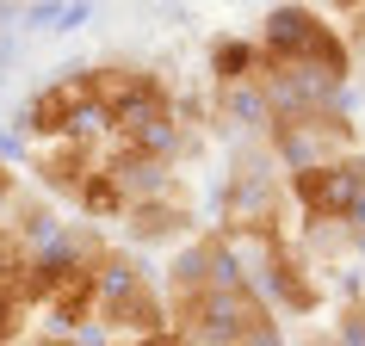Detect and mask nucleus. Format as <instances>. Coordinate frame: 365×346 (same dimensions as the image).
<instances>
[{"label": "nucleus", "mask_w": 365, "mask_h": 346, "mask_svg": "<svg viewBox=\"0 0 365 346\" xmlns=\"http://www.w3.org/2000/svg\"><path fill=\"white\" fill-rule=\"evenodd\" d=\"M260 75V43L248 38H217L211 43V80L217 87H248Z\"/></svg>", "instance_id": "20e7f679"}, {"label": "nucleus", "mask_w": 365, "mask_h": 346, "mask_svg": "<svg viewBox=\"0 0 365 346\" xmlns=\"http://www.w3.org/2000/svg\"><path fill=\"white\" fill-rule=\"evenodd\" d=\"M93 327L99 340H149V334H168L173 327V309H168V290L155 285L143 260L130 248H112L99 260V309H93Z\"/></svg>", "instance_id": "f257e3e1"}, {"label": "nucleus", "mask_w": 365, "mask_h": 346, "mask_svg": "<svg viewBox=\"0 0 365 346\" xmlns=\"http://www.w3.org/2000/svg\"><path fill=\"white\" fill-rule=\"evenodd\" d=\"M334 340L341 346H365V290H353V297H341L334 303Z\"/></svg>", "instance_id": "39448f33"}, {"label": "nucleus", "mask_w": 365, "mask_h": 346, "mask_svg": "<svg viewBox=\"0 0 365 346\" xmlns=\"http://www.w3.org/2000/svg\"><path fill=\"white\" fill-rule=\"evenodd\" d=\"M291 346H341V340H334V327H304Z\"/></svg>", "instance_id": "423d86ee"}, {"label": "nucleus", "mask_w": 365, "mask_h": 346, "mask_svg": "<svg viewBox=\"0 0 365 346\" xmlns=\"http://www.w3.org/2000/svg\"><path fill=\"white\" fill-rule=\"evenodd\" d=\"M124 235H130V248H180V241H192V204L180 192L168 198H143L124 211Z\"/></svg>", "instance_id": "7ed1b4c3"}, {"label": "nucleus", "mask_w": 365, "mask_h": 346, "mask_svg": "<svg viewBox=\"0 0 365 346\" xmlns=\"http://www.w3.org/2000/svg\"><path fill=\"white\" fill-rule=\"evenodd\" d=\"M81 346H87V340H81ZM99 346H118V340H99Z\"/></svg>", "instance_id": "0eeeda50"}, {"label": "nucleus", "mask_w": 365, "mask_h": 346, "mask_svg": "<svg viewBox=\"0 0 365 346\" xmlns=\"http://www.w3.org/2000/svg\"><path fill=\"white\" fill-rule=\"evenodd\" d=\"M260 50H267L272 62H291V68H316V75L341 80V87H353V43H346V31L328 13H316L309 0H279V6H267V19H260Z\"/></svg>", "instance_id": "f03ea898"}]
</instances>
